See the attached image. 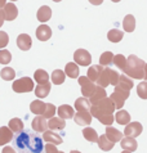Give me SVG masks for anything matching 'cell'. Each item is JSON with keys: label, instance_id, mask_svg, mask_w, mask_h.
<instances>
[{"label": "cell", "instance_id": "cell-1", "mask_svg": "<svg viewBox=\"0 0 147 153\" xmlns=\"http://www.w3.org/2000/svg\"><path fill=\"white\" fill-rule=\"evenodd\" d=\"M13 147L18 153H43L44 152V143L41 137L38 133L30 130H23L17 134L13 139Z\"/></svg>", "mask_w": 147, "mask_h": 153}, {"label": "cell", "instance_id": "cell-2", "mask_svg": "<svg viewBox=\"0 0 147 153\" xmlns=\"http://www.w3.org/2000/svg\"><path fill=\"white\" fill-rule=\"evenodd\" d=\"M145 65L146 63L137 56H129L127 58V65L124 67V75L132 79H143L145 75Z\"/></svg>", "mask_w": 147, "mask_h": 153}, {"label": "cell", "instance_id": "cell-3", "mask_svg": "<svg viewBox=\"0 0 147 153\" xmlns=\"http://www.w3.org/2000/svg\"><path fill=\"white\" fill-rule=\"evenodd\" d=\"M118 81H119V74L118 72H116L115 70L110 68V67H105L96 84H97V86H101V88L105 89L106 86H109V85H114V86H116V85H118Z\"/></svg>", "mask_w": 147, "mask_h": 153}, {"label": "cell", "instance_id": "cell-4", "mask_svg": "<svg viewBox=\"0 0 147 153\" xmlns=\"http://www.w3.org/2000/svg\"><path fill=\"white\" fill-rule=\"evenodd\" d=\"M129 95H130V91H125V90H122V89H119L118 86H115V90L112 91V94L110 97V99L111 102L114 103L115 105V109L118 108H123L124 107V103H125V100L129 98Z\"/></svg>", "mask_w": 147, "mask_h": 153}, {"label": "cell", "instance_id": "cell-5", "mask_svg": "<svg viewBox=\"0 0 147 153\" xmlns=\"http://www.w3.org/2000/svg\"><path fill=\"white\" fill-rule=\"evenodd\" d=\"M12 88L16 93H30L34 90V81L30 77H21L13 82Z\"/></svg>", "mask_w": 147, "mask_h": 153}, {"label": "cell", "instance_id": "cell-6", "mask_svg": "<svg viewBox=\"0 0 147 153\" xmlns=\"http://www.w3.org/2000/svg\"><path fill=\"white\" fill-rule=\"evenodd\" d=\"M90 108L94 109V111H98V112H101V113H107V114H112L115 111V105L114 103L111 102L110 98H103L102 100H99L97 102L96 104H93V105H90Z\"/></svg>", "mask_w": 147, "mask_h": 153}, {"label": "cell", "instance_id": "cell-7", "mask_svg": "<svg viewBox=\"0 0 147 153\" xmlns=\"http://www.w3.org/2000/svg\"><path fill=\"white\" fill-rule=\"evenodd\" d=\"M79 84L81 86V94L84 95V98H90L92 94L96 90V84L92 82L86 76H80L79 77Z\"/></svg>", "mask_w": 147, "mask_h": 153}, {"label": "cell", "instance_id": "cell-8", "mask_svg": "<svg viewBox=\"0 0 147 153\" xmlns=\"http://www.w3.org/2000/svg\"><path fill=\"white\" fill-rule=\"evenodd\" d=\"M74 61L75 63L80 66H89L92 63V56L88 50L85 49H77L75 53H74Z\"/></svg>", "mask_w": 147, "mask_h": 153}, {"label": "cell", "instance_id": "cell-9", "mask_svg": "<svg viewBox=\"0 0 147 153\" xmlns=\"http://www.w3.org/2000/svg\"><path fill=\"white\" fill-rule=\"evenodd\" d=\"M142 125L140 122H129V124L125 126V130H124V135L128 138H136V137H140V134L142 133Z\"/></svg>", "mask_w": 147, "mask_h": 153}, {"label": "cell", "instance_id": "cell-10", "mask_svg": "<svg viewBox=\"0 0 147 153\" xmlns=\"http://www.w3.org/2000/svg\"><path fill=\"white\" fill-rule=\"evenodd\" d=\"M89 113L92 114V117H96L97 120L101 122V124L106 125V126H111L112 122H114V116H112V114L101 113V112H98V111H94V109H92V108L89 109Z\"/></svg>", "mask_w": 147, "mask_h": 153}, {"label": "cell", "instance_id": "cell-11", "mask_svg": "<svg viewBox=\"0 0 147 153\" xmlns=\"http://www.w3.org/2000/svg\"><path fill=\"white\" fill-rule=\"evenodd\" d=\"M3 13H4V19L5 21H13L18 16V9H17V7L13 3H7L3 8Z\"/></svg>", "mask_w": 147, "mask_h": 153}, {"label": "cell", "instance_id": "cell-12", "mask_svg": "<svg viewBox=\"0 0 147 153\" xmlns=\"http://www.w3.org/2000/svg\"><path fill=\"white\" fill-rule=\"evenodd\" d=\"M31 126L34 131H36V133H45L46 129H48V122L43 116H36L32 120Z\"/></svg>", "mask_w": 147, "mask_h": 153}, {"label": "cell", "instance_id": "cell-13", "mask_svg": "<svg viewBox=\"0 0 147 153\" xmlns=\"http://www.w3.org/2000/svg\"><path fill=\"white\" fill-rule=\"evenodd\" d=\"M74 121L80 126H88L92 122V114L89 112H77L74 114Z\"/></svg>", "mask_w": 147, "mask_h": 153}, {"label": "cell", "instance_id": "cell-14", "mask_svg": "<svg viewBox=\"0 0 147 153\" xmlns=\"http://www.w3.org/2000/svg\"><path fill=\"white\" fill-rule=\"evenodd\" d=\"M35 35L40 41H46V40H49L52 36V30L49 26H46V25H40V26L36 28Z\"/></svg>", "mask_w": 147, "mask_h": 153}, {"label": "cell", "instance_id": "cell-15", "mask_svg": "<svg viewBox=\"0 0 147 153\" xmlns=\"http://www.w3.org/2000/svg\"><path fill=\"white\" fill-rule=\"evenodd\" d=\"M105 135H106V138L114 144L123 139V134L120 133L118 129H115V127H112V126H107L106 127V134Z\"/></svg>", "mask_w": 147, "mask_h": 153}, {"label": "cell", "instance_id": "cell-16", "mask_svg": "<svg viewBox=\"0 0 147 153\" xmlns=\"http://www.w3.org/2000/svg\"><path fill=\"white\" fill-rule=\"evenodd\" d=\"M32 45V40L27 33H21V35L17 37V46L21 50H28Z\"/></svg>", "mask_w": 147, "mask_h": 153}, {"label": "cell", "instance_id": "cell-17", "mask_svg": "<svg viewBox=\"0 0 147 153\" xmlns=\"http://www.w3.org/2000/svg\"><path fill=\"white\" fill-rule=\"evenodd\" d=\"M41 139L44 140V142H46V143H50V144H61L63 140H62V138L59 137L58 134H56V133H53V131H50V130H46L45 133H43V137H41Z\"/></svg>", "mask_w": 147, "mask_h": 153}, {"label": "cell", "instance_id": "cell-18", "mask_svg": "<svg viewBox=\"0 0 147 153\" xmlns=\"http://www.w3.org/2000/svg\"><path fill=\"white\" fill-rule=\"evenodd\" d=\"M103 68H105V67H102L101 65L90 66V67H89V70H88V72H86V75H88L86 77H88L92 82H97V80H98L99 76H101Z\"/></svg>", "mask_w": 147, "mask_h": 153}, {"label": "cell", "instance_id": "cell-19", "mask_svg": "<svg viewBox=\"0 0 147 153\" xmlns=\"http://www.w3.org/2000/svg\"><path fill=\"white\" fill-rule=\"evenodd\" d=\"M13 133L8 129V126H2L0 127V147L2 146H5L9 142L13 140Z\"/></svg>", "mask_w": 147, "mask_h": 153}, {"label": "cell", "instance_id": "cell-20", "mask_svg": "<svg viewBox=\"0 0 147 153\" xmlns=\"http://www.w3.org/2000/svg\"><path fill=\"white\" fill-rule=\"evenodd\" d=\"M52 17V9L48 7V5H43L40 7V9L38 10V19L39 22H41L43 25H44L46 21H49Z\"/></svg>", "mask_w": 147, "mask_h": 153}, {"label": "cell", "instance_id": "cell-21", "mask_svg": "<svg viewBox=\"0 0 147 153\" xmlns=\"http://www.w3.org/2000/svg\"><path fill=\"white\" fill-rule=\"evenodd\" d=\"M23 126H25L23 121L21 120V118H12L9 121V124H8V129L17 135V134H20L23 131Z\"/></svg>", "mask_w": 147, "mask_h": 153}, {"label": "cell", "instance_id": "cell-22", "mask_svg": "<svg viewBox=\"0 0 147 153\" xmlns=\"http://www.w3.org/2000/svg\"><path fill=\"white\" fill-rule=\"evenodd\" d=\"M106 95H107V93H106V90L103 88H101V86H97L96 85V90H94V93L92 94V97L89 98V103L90 104H96L97 102H99V100H102L103 98H106Z\"/></svg>", "mask_w": 147, "mask_h": 153}, {"label": "cell", "instance_id": "cell-23", "mask_svg": "<svg viewBox=\"0 0 147 153\" xmlns=\"http://www.w3.org/2000/svg\"><path fill=\"white\" fill-rule=\"evenodd\" d=\"M64 126H66V121L62 120V118H59V117H52L48 121V127L50 129V131L63 130Z\"/></svg>", "mask_w": 147, "mask_h": 153}, {"label": "cell", "instance_id": "cell-24", "mask_svg": "<svg viewBox=\"0 0 147 153\" xmlns=\"http://www.w3.org/2000/svg\"><path fill=\"white\" fill-rule=\"evenodd\" d=\"M116 86L119 89H122V90L130 91V89L134 86V84H133V81L128 77V76L122 75V76H119V81H118V85H116Z\"/></svg>", "mask_w": 147, "mask_h": 153}, {"label": "cell", "instance_id": "cell-25", "mask_svg": "<svg viewBox=\"0 0 147 153\" xmlns=\"http://www.w3.org/2000/svg\"><path fill=\"white\" fill-rule=\"evenodd\" d=\"M75 112H74V108L70 107L67 104H62L58 107V116L62 120H66V118H72Z\"/></svg>", "mask_w": 147, "mask_h": 153}, {"label": "cell", "instance_id": "cell-26", "mask_svg": "<svg viewBox=\"0 0 147 153\" xmlns=\"http://www.w3.org/2000/svg\"><path fill=\"white\" fill-rule=\"evenodd\" d=\"M138 144L136 142L134 138H128L125 137L122 139V148L124 151H128V152H134L137 149Z\"/></svg>", "mask_w": 147, "mask_h": 153}, {"label": "cell", "instance_id": "cell-27", "mask_svg": "<svg viewBox=\"0 0 147 153\" xmlns=\"http://www.w3.org/2000/svg\"><path fill=\"white\" fill-rule=\"evenodd\" d=\"M79 74H80V71H79V67H77L76 63L70 62V63H67L66 65L64 75H67L68 77H71V79H77L79 77Z\"/></svg>", "mask_w": 147, "mask_h": 153}, {"label": "cell", "instance_id": "cell-28", "mask_svg": "<svg viewBox=\"0 0 147 153\" xmlns=\"http://www.w3.org/2000/svg\"><path fill=\"white\" fill-rule=\"evenodd\" d=\"M116 122H118L119 125H128L129 122H130V114L129 112L124 111V109H120V111L115 114V118Z\"/></svg>", "mask_w": 147, "mask_h": 153}, {"label": "cell", "instance_id": "cell-29", "mask_svg": "<svg viewBox=\"0 0 147 153\" xmlns=\"http://www.w3.org/2000/svg\"><path fill=\"white\" fill-rule=\"evenodd\" d=\"M30 109H31V112L34 114L40 116V114H43L45 111V103L41 100H34V102H31V104H30Z\"/></svg>", "mask_w": 147, "mask_h": 153}, {"label": "cell", "instance_id": "cell-30", "mask_svg": "<svg viewBox=\"0 0 147 153\" xmlns=\"http://www.w3.org/2000/svg\"><path fill=\"white\" fill-rule=\"evenodd\" d=\"M90 105L92 104L89 103V100L86 98H79L75 102V108L77 112H89Z\"/></svg>", "mask_w": 147, "mask_h": 153}, {"label": "cell", "instance_id": "cell-31", "mask_svg": "<svg viewBox=\"0 0 147 153\" xmlns=\"http://www.w3.org/2000/svg\"><path fill=\"white\" fill-rule=\"evenodd\" d=\"M123 27H124V30L127 32H133L134 31V28H136V18H134V16H132V14L125 16V18L123 21Z\"/></svg>", "mask_w": 147, "mask_h": 153}, {"label": "cell", "instance_id": "cell-32", "mask_svg": "<svg viewBox=\"0 0 147 153\" xmlns=\"http://www.w3.org/2000/svg\"><path fill=\"white\" fill-rule=\"evenodd\" d=\"M50 84L46 82V84H41V85H38L36 89H35V95L38 98H45L49 95L50 93Z\"/></svg>", "mask_w": 147, "mask_h": 153}, {"label": "cell", "instance_id": "cell-33", "mask_svg": "<svg viewBox=\"0 0 147 153\" xmlns=\"http://www.w3.org/2000/svg\"><path fill=\"white\" fill-rule=\"evenodd\" d=\"M98 147L101 148L102 151H105V152H109V151H111L112 148H114V143H111L109 139L106 138V135L103 134V135H101V137H98Z\"/></svg>", "mask_w": 147, "mask_h": 153}, {"label": "cell", "instance_id": "cell-34", "mask_svg": "<svg viewBox=\"0 0 147 153\" xmlns=\"http://www.w3.org/2000/svg\"><path fill=\"white\" fill-rule=\"evenodd\" d=\"M83 135H84V138L88 140V142L90 143H97L98 142V134H97V131L92 129V127H85V129L83 130Z\"/></svg>", "mask_w": 147, "mask_h": 153}, {"label": "cell", "instance_id": "cell-35", "mask_svg": "<svg viewBox=\"0 0 147 153\" xmlns=\"http://www.w3.org/2000/svg\"><path fill=\"white\" fill-rule=\"evenodd\" d=\"M34 79H35V81L39 85L46 84L49 80V75H48V72L44 71V70H36L35 74H34Z\"/></svg>", "mask_w": 147, "mask_h": 153}, {"label": "cell", "instance_id": "cell-36", "mask_svg": "<svg viewBox=\"0 0 147 153\" xmlns=\"http://www.w3.org/2000/svg\"><path fill=\"white\" fill-rule=\"evenodd\" d=\"M64 79H66V75L62 70H54L53 74H52V82L54 85H61L64 82Z\"/></svg>", "mask_w": 147, "mask_h": 153}, {"label": "cell", "instance_id": "cell-37", "mask_svg": "<svg viewBox=\"0 0 147 153\" xmlns=\"http://www.w3.org/2000/svg\"><path fill=\"white\" fill-rule=\"evenodd\" d=\"M123 36H124V33L118 28H112L109 31V33H107V39L111 42H119L123 39Z\"/></svg>", "mask_w": 147, "mask_h": 153}, {"label": "cell", "instance_id": "cell-38", "mask_svg": "<svg viewBox=\"0 0 147 153\" xmlns=\"http://www.w3.org/2000/svg\"><path fill=\"white\" fill-rule=\"evenodd\" d=\"M112 59H114V54L111 52H105L99 57V65L102 67H107V66L112 65Z\"/></svg>", "mask_w": 147, "mask_h": 153}, {"label": "cell", "instance_id": "cell-39", "mask_svg": "<svg viewBox=\"0 0 147 153\" xmlns=\"http://www.w3.org/2000/svg\"><path fill=\"white\" fill-rule=\"evenodd\" d=\"M0 76H2V79L5 80V81H10V80L16 77V72L13 68H10V67H4L2 72H0Z\"/></svg>", "mask_w": 147, "mask_h": 153}, {"label": "cell", "instance_id": "cell-40", "mask_svg": "<svg viewBox=\"0 0 147 153\" xmlns=\"http://www.w3.org/2000/svg\"><path fill=\"white\" fill-rule=\"evenodd\" d=\"M112 63L118 67L119 70H124L125 65H127V58H125L123 54H116V56H114V59H112Z\"/></svg>", "mask_w": 147, "mask_h": 153}, {"label": "cell", "instance_id": "cell-41", "mask_svg": "<svg viewBox=\"0 0 147 153\" xmlns=\"http://www.w3.org/2000/svg\"><path fill=\"white\" fill-rule=\"evenodd\" d=\"M54 113H56V105L52 103H45V111L43 113V117H44L45 120L46 118H52L54 116Z\"/></svg>", "mask_w": 147, "mask_h": 153}, {"label": "cell", "instance_id": "cell-42", "mask_svg": "<svg viewBox=\"0 0 147 153\" xmlns=\"http://www.w3.org/2000/svg\"><path fill=\"white\" fill-rule=\"evenodd\" d=\"M137 94L142 99H147V81L140 82V85H137Z\"/></svg>", "mask_w": 147, "mask_h": 153}, {"label": "cell", "instance_id": "cell-43", "mask_svg": "<svg viewBox=\"0 0 147 153\" xmlns=\"http://www.w3.org/2000/svg\"><path fill=\"white\" fill-rule=\"evenodd\" d=\"M12 61V54L5 49L0 50V65H8Z\"/></svg>", "mask_w": 147, "mask_h": 153}, {"label": "cell", "instance_id": "cell-44", "mask_svg": "<svg viewBox=\"0 0 147 153\" xmlns=\"http://www.w3.org/2000/svg\"><path fill=\"white\" fill-rule=\"evenodd\" d=\"M8 42H9V36H8V33L4 32V31H0V50L5 48L8 45Z\"/></svg>", "mask_w": 147, "mask_h": 153}, {"label": "cell", "instance_id": "cell-45", "mask_svg": "<svg viewBox=\"0 0 147 153\" xmlns=\"http://www.w3.org/2000/svg\"><path fill=\"white\" fill-rule=\"evenodd\" d=\"M43 153H58V149L54 144H50V143H46L44 146V152Z\"/></svg>", "mask_w": 147, "mask_h": 153}, {"label": "cell", "instance_id": "cell-46", "mask_svg": "<svg viewBox=\"0 0 147 153\" xmlns=\"http://www.w3.org/2000/svg\"><path fill=\"white\" fill-rule=\"evenodd\" d=\"M2 153H16V151H14L13 147H4Z\"/></svg>", "mask_w": 147, "mask_h": 153}, {"label": "cell", "instance_id": "cell-47", "mask_svg": "<svg viewBox=\"0 0 147 153\" xmlns=\"http://www.w3.org/2000/svg\"><path fill=\"white\" fill-rule=\"evenodd\" d=\"M89 3H92L93 5H101L103 3V0H89Z\"/></svg>", "mask_w": 147, "mask_h": 153}, {"label": "cell", "instance_id": "cell-48", "mask_svg": "<svg viewBox=\"0 0 147 153\" xmlns=\"http://www.w3.org/2000/svg\"><path fill=\"white\" fill-rule=\"evenodd\" d=\"M4 13H3V9H0V27L3 26V23H4Z\"/></svg>", "mask_w": 147, "mask_h": 153}, {"label": "cell", "instance_id": "cell-49", "mask_svg": "<svg viewBox=\"0 0 147 153\" xmlns=\"http://www.w3.org/2000/svg\"><path fill=\"white\" fill-rule=\"evenodd\" d=\"M7 4V0H0V9H2V8H4V5H5Z\"/></svg>", "mask_w": 147, "mask_h": 153}, {"label": "cell", "instance_id": "cell-50", "mask_svg": "<svg viewBox=\"0 0 147 153\" xmlns=\"http://www.w3.org/2000/svg\"><path fill=\"white\" fill-rule=\"evenodd\" d=\"M143 79H145L146 81H147V63L145 65V75H143Z\"/></svg>", "mask_w": 147, "mask_h": 153}, {"label": "cell", "instance_id": "cell-51", "mask_svg": "<svg viewBox=\"0 0 147 153\" xmlns=\"http://www.w3.org/2000/svg\"><path fill=\"white\" fill-rule=\"evenodd\" d=\"M70 153H81V152H79V151H71Z\"/></svg>", "mask_w": 147, "mask_h": 153}, {"label": "cell", "instance_id": "cell-52", "mask_svg": "<svg viewBox=\"0 0 147 153\" xmlns=\"http://www.w3.org/2000/svg\"><path fill=\"white\" fill-rule=\"evenodd\" d=\"M122 153H132V152H128V151H123Z\"/></svg>", "mask_w": 147, "mask_h": 153}, {"label": "cell", "instance_id": "cell-53", "mask_svg": "<svg viewBox=\"0 0 147 153\" xmlns=\"http://www.w3.org/2000/svg\"><path fill=\"white\" fill-rule=\"evenodd\" d=\"M112 1H114V3H119L120 0H112Z\"/></svg>", "mask_w": 147, "mask_h": 153}, {"label": "cell", "instance_id": "cell-54", "mask_svg": "<svg viewBox=\"0 0 147 153\" xmlns=\"http://www.w3.org/2000/svg\"><path fill=\"white\" fill-rule=\"evenodd\" d=\"M53 1H56V3H58V1H61V0H53Z\"/></svg>", "mask_w": 147, "mask_h": 153}, {"label": "cell", "instance_id": "cell-55", "mask_svg": "<svg viewBox=\"0 0 147 153\" xmlns=\"http://www.w3.org/2000/svg\"><path fill=\"white\" fill-rule=\"evenodd\" d=\"M10 1H17V0H10Z\"/></svg>", "mask_w": 147, "mask_h": 153}, {"label": "cell", "instance_id": "cell-56", "mask_svg": "<svg viewBox=\"0 0 147 153\" xmlns=\"http://www.w3.org/2000/svg\"><path fill=\"white\" fill-rule=\"evenodd\" d=\"M58 153H64V152H58Z\"/></svg>", "mask_w": 147, "mask_h": 153}]
</instances>
